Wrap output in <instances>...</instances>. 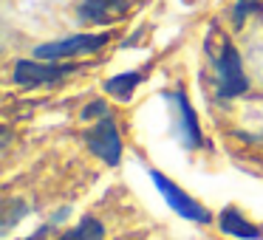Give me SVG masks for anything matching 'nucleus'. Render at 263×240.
<instances>
[{
  "mask_svg": "<svg viewBox=\"0 0 263 240\" xmlns=\"http://www.w3.org/2000/svg\"><path fill=\"white\" fill-rule=\"evenodd\" d=\"M206 54L212 59V71H215V82H218V96L229 99V96H238L249 88L243 76V65H240V57L235 51V46L221 37L218 31H212L210 40H206Z\"/></svg>",
  "mask_w": 263,
  "mask_h": 240,
  "instance_id": "f257e3e1",
  "label": "nucleus"
},
{
  "mask_svg": "<svg viewBox=\"0 0 263 240\" xmlns=\"http://www.w3.org/2000/svg\"><path fill=\"white\" fill-rule=\"evenodd\" d=\"M105 43H108V34H74V37H65V40H54V43L37 46L34 57L46 59V63L74 59V57H82V54H97Z\"/></svg>",
  "mask_w": 263,
  "mask_h": 240,
  "instance_id": "f03ea898",
  "label": "nucleus"
},
{
  "mask_svg": "<svg viewBox=\"0 0 263 240\" xmlns=\"http://www.w3.org/2000/svg\"><path fill=\"white\" fill-rule=\"evenodd\" d=\"M150 178H153L156 189L164 195V201L170 204L173 212H178L181 217H187V221H193V223H210V212H206L195 198H190L181 187H176L167 175H161V172L153 170V172H150Z\"/></svg>",
  "mask_w": 263,
  "mask_h": 240,
  "instance_id": "7ed1b4c3",
  "label": "nucleus"
},
{
  "mask_svg": "<svg viewBox=\"0 0 263 240\" xmlns=\"http://www.w3.org/2000/svg\"><path fill=\"white\" fill-rule=\"evenodd\" d=\"M85 142H88V147H91V153L99 155L105 164L114 167V164H119V161H122L119 127H116V122L110 119V116H102V119H97V125L88 130Z\"/></svg>",
  "mask_w": 263,
  "mask_h": 240,
  "instance_id": "20e7f679",
  "label": "nucleus"
},
{
  "mask_svg": "<svg viewBox=\"0 0 263 240\" xmlns=\"http://www.w3.org/2000/svg\"><path fill=\"white\" fill-rule=\"evenodd\" d=\"M77 65H57V63H17L14 65V82L20 85H48L63 76L74 74Z\"/></svg>",
  "mask_w": 263,
  "mask_h": 240,
  "instance_id": "39448f33",
  "label": "nucleus"
},
{
  "mask_svg": "<svg viewBox=\"0 0 263 240\" xmlns=\"http://www.w3.org/2000/svg\"><path fill=\"white\" fill-rule=\"evenodd\" d=\"M130 12V0H82L80 17L91 26H110Z\"/></svg>",
  "mask_w": 263,
  "mask_h": 240,
  "instance_id": "423d86ee",
  "label": "nucleus"
},
{
  "mask_svg": "<svg viewBox=\"0 0 263 240\" xmlns=\"http://www.w3.org/2000/svg\"><path fill=\"white\" fill-rule=\"evenodd\" d=\"M173 102L178 108V136H181V144L190 150L201 147V127H198V119H195V110L190 105V99L184 96V91L173 93Z\"/></svg>",
  "mask_w": 263,
  "mask_h": 240,
  "instance_id": "0eeeda50",
  "label": "nucleus"
},
{
  "mask_svg": "<svg viewBox=\"0 0 263 240\" xmlns=\"http://www.w3.org/2000/svg\"><path fill=\"white\" fill-rule=\"evenodd\" d=\"M218 223H221L223 232H227V234H235V237H243V240H257V237H260V229H257L255 223H249L238 209H232V206L221 212Z\"/></svg>",
  "mask_w": 263,
  "mask_h": 240,
  "instance_id": "6e6552de",
  "label": "nucleus"
},
{
  "mask_svg": "<svg viewBox=\"0 0 263 240\" xmlns=\"http://www.w3.org/2000/svg\"><path fill=\"white\" fill-rule=\"evenodd\" d=\"M105 237V226L97 217H82L71 232H65L60 240H102Z\"/></svg>",
  "mask_w": 263,
  "mask_h": 240,
  "instance_id": "1a4fd4ad",
  "label": "nucleus"
},
{
  "mask_svg": "<svg viewBox=\"0 0 263 240\" xmlns=\"http://www.w3.org/2000/svg\"><path fill=\"white\" fill-rule=\"evenodd\" d=\"M139 82H142V74L130 71V74H119V76H114V79H108L105 82V91L114 93L116 99H130L133 88H136Z\"/></svg>",
  "mask_w": 263,
  "mask_h": 240,
  "instance_id": "9d476101",
  "label": "nucleus"
},
{
  "mask_svg": "<svg viewBox=\"0 0 263 240\" xmlns=\"http://www.w3.org/2000/svg\"><path fill=\"white\" fill-rule=\"evenodd\" d=\"M91 116H99V119H102V116H108L105 105H102V102H97V105H91V108L82 110V119H91Z\"/></svg>",
  "mask_w": 263,
  "mask_h": 240,
  "instance_id": "9b49d317",
  "label": "nucleus"
}]
</instances>
